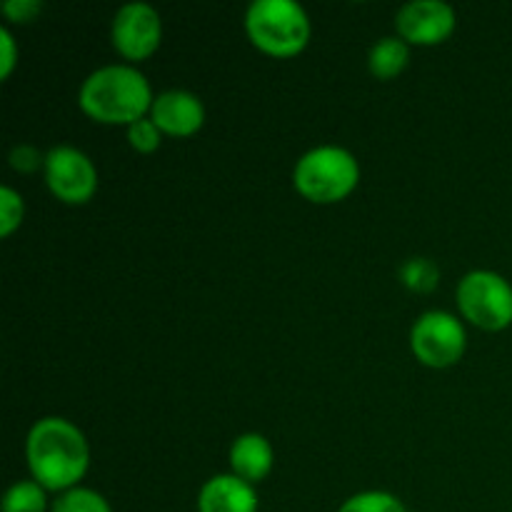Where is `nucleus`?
I'll return each instance as SVG.
<instances>
[{
  "mask_svg": "<svg viewBox=\"0 0 512 512\" xmlns=\"http://www.w3.org/2000/svg\"><path fill=\"white\" fill-rule=\"evenodd\" d=\"M43 170L50 193L65 205H85L98 190V170L93 160L73 145H55L45 155Z\"/></svg>",
  "mask_w": 512,
  "mask_h": 512,
  "instance_id": "obj_7",
  "label": "nucleus"
},
{
  "mask_svg": "<svg viewBox=\"0 0 512 512\" xmlns=\"http://www.w3.org/2000/svg\"><path fill=\"white\" fill-rule=\"evenodd\" d=\"M360 183V165L340 145H320L295 163L293 185L315 205H333L348 198Z\"/></svg>",
  "mask_w": 512,
  "mask_h": 512,
  "instance_id": "obj_3",
  "label": "nucleus"
},
{
  "mask_svg": "<svg viewBox=\"0 0 512 512\" xmlns=\"http://www.w3.org/2000/svg\"><path fill=\"white\" fill-rule=\"evenodd\" d=\"M438 280V265L428 258H410L408 263L400 268V283L408 290H413V293H430V290H435Z\"/></svg>",
  "mask_w": 512,
  "mask_h": 512,
  "instance_id": "obj_15",
  "label": "nucleus"
},
{
  "mask_svg": "<svg viewBox=\"0 0 512 512\" xmlns=\"http://www.w3.org/2000/svg\"><path fill=\"white\" fill-rule=\"evenodd\" d=\"M150 120L160 128V133L173 138H190L205 123L203 100L188 90H165L155 95Z\"/></svg>",
  "mask_w": 512,
  "mask_h": 512,
  "instance_id": "obj_10",
  "label": "nucleus"
},
{
  "mask_svg": "<svg viewBox=\"0 0 512 512\" xmlns=\"http://www.w3.org/2000/svg\"><path fill=\"white\" fill-rule=\"evenodd\" d=\"M23 215L25 205L18 190L8 188V185L0 188V235L10 238L20 228V223H23Z\"/></svg>",
  "mask_w": 512,
  "mask_h": 512,
  "instance_id": "obj_18",
  "label": "nucleus"
},
{
  "mask_svg": "<svg viewBox=\"0 0 512 512\" xmlns=\"http://www.w3.org/2000/svg\"><path fill=\"white\" fill-rule=\"evenodd\" d=\"M148 78L133 65H105L83 80L78 93L80 110L95 123L133 125L153 108Z\"/></svg>",
  "mask_w": 512,
  "mask_h": 512,
  "instance_id": "obj_2",
  "label": "nucleus"
},
{
  "mask_svg": "<svg viewBox=\"0 0 512 512\" xmlns=\"http://www.w3.org/2000/svg\"><path fill=\"white\" fill-rule=\"evenodd\" d=\"M408 60L410 48L403 38H383L370 50L368 68L378 80H393L408 68Z\"/></svg>",
  "mask_w": 512,
  "mask_h": 512,
  "instance_id": "obj_13",
  "label": "nucleus"
},
{
  "mask_svg": "<svg viewBox=\"0 0 512 512\" xmlns=\"http://www.w3.org/2000/svg\"><path fill=\"white\" fill-rule=\"evenodd\" d=\"M25 458L38 485L53 493L78 488L90 465V448L78 425L65 418H43L30 428Z\"/></svg>",
  "mask_w": 512,
  "mask_h": 512,
  "instance_id": "obj_1",
  "label": "nucleus"
},
{
  "mask_svg": "<svg viewBox=\"0 0 512 512\" xmlns=\"http://www.w3.org/2000/svg\"><path fill=\"white\" fill-rule=\"evenodd\" d=\"M273 445L260 433H245L230 445V468L245 483H263L273 470Z\"/></svg>",
  "mask_w": 512,
  "mask_h": 512,
  "instance_id": "obj_12",
  "label": "nucleus"
},
{
  "mask_svg": "<svg viewBox=\"0 0 512 512\" xmlns=\"http://www.w3.org/2000/svg\"><path fill=\"white\" fill-rule=\"evenodd\" d=\"M10 165L20 173H35L40 165H45V158L33 148V145H15L10 150Z\"/></svg>",
  "mask_w": 512,
  "mask_h": 512,
  "instance_id": "obj_20",
  "label": "nucleus"
},
{
  "mask_svg": "<svg viewBox=\"0 0 512 512\" xmlns=\"http://www.w3.org/2000/svg\"><path fill=\"white\" fill-rule=\"evenodd\" d=\"M113 48L123 55L125 60L150 58L160 48L163 40V23L153 5L148 3H128L115 13L113 30Z\"/></svg>",
  "mask_w": 512,
  "mask_h": 512,
  "instance_id": "obj_8",
  "label": "nucleus"
},
{
  "mask_svg": "<svg viewBox=\"0 0 512 512\" xmlns=\"http://www.w3.org/2000/svg\"><path fill=\"white\" fill-rule=\"evenodd\" d=\"M260 500L250 483L238 475H215L200 488L198 512H258Z\"/></svg>",
  "mask_w": 512,
  "mask_h": 512,
  "instance_id": "obj_11",
  "label": "nucleus"
},
{
  "mask_svg": "<svg viewBox=\"0 0 512 512\" xmlns=\"http://www.w3.org/2000/svg\"><path fill=\"white\" fill-rule=\"evenodd\" d=\"M15 63H18V48H15V38L8 28L0 30V78H10Z\"/></svg>",
  "mask_w": 512,
  "mask_h": 512,
  "instance_id": "obj_22",
  "label": "nucleus"
},
{
  "mask_svg": "<svg viewBox=\"0 0 512 512\" xmlns=\"http://www.w3.org/2000/svg\"><path fill=\"white\" fill-rule=\"evenodd\" d=\"M458 308L475 328L498 333L512 325V285L493 270H473L458 285Z\"/></svg>",
  "mask_w": 512,
  "mask_h": 512,
  "instance_id": "obj_5",
  "label": "nucleus"
},
{
  "mask_svg": "<svg viewBox=\"0 0 512 512\" xmlns=\"http://www.w3.org/2000/svg\"><path fill=\"white\" fill-rule=\"evenodd\" d=\"M50 512H113L108 500L90 488H73L60 493L58 500H53Z\"/></svg>",
  "mask_w": 512,
  "mask_h": 512,
  "instance_id": "obj_16",
  "label": "nucleus"
},
{
  "mask_svg": "<svg viewBox=\"0 0 512 512\" xmlns=\"http://www.w3.org/2000/svg\"><path fill=\"white\" fill-rule=\"evenodd\" d=\"M395 28L405 43H445L455 30V10L443 0H410L395 15Z\"/></svg>",
  "mask_w": 512,
  "mask_h": 512,
  "instance_id": "obj_9",
  "label": "nucleus"
},
{
  "mask_svg": "<svg viewBox=\"0 0 512 512\" xmlns=\"http://www.w3.org/2000/svg\"><path fill=\"white\" fill-rule=\"evenodd\" d=\"M160 128L150 118L135 120L133 125H128V143L130 148L138 150V153L148 155L155 153L160 148Z\"/></svg>",
  "mask_w": 512,
  "mask_h": 512,
  "instance_id": "obj_19",
  "label": "nucleus"
},
{
  "mask_svg": "<svg viewBox=\"0 0 512 512\" xmlns=\"http://www.w3.org/2000/svg\"><path fill=\"white\" fill-rule=\"evenodd\" d=\"M48 498L45 488L35 480H18L3 495V512H45Z\"/></svg>",
  "mask_w": 512,
  "mask_h": 512,
  "instance_id": "obj_14",
  "label": "nucleus"
},
{
  "mask_svg": "<svg viewBox=\"0 0 512 512\" xmlns=\"http://www.w3.org/2000/svg\"><path fill=\"white\" fill-rule=\"evenodd\" d=\"M40 10H43V3H40V0H8V3L3 5V13L8 15V20H13V23H30Z\"/></svg>",
  "mask_w": 512,
  "mask_h": 512,
  "instance_id": "obj_21",
  "label": "nucleus"
},
{
  "mask_svg": "<svg viewBox=\"0 0 512 512\" xmlns=\"http://www.w3.org/2000/svg\"><path fill=\"white\" fill-rule=\"evenodd\" d=\"M250 43L273 58H293L310 40V18L295 0H255L245 13Z\"/></svg>",
  "mask_w": 512,
  "mask_h": 512,
  "instance_id": "obj_4",
  "label": "nucleus"
},
{
  "mask_svg": "<svg viewBox=\"0 0 512 512\" xmlns=\"http://www.w3.org/2000/svg\"><path fill=\"white\" fill-rule=\"evenodd\" d=\"M338 512H408L403 500L385 490H365L340 505Z\"/></svg>",
  "mask_w": 512,
  "mask_h": 512,
  "instance_id": "obj_17",
  "label": "nucleus"
},
{
  "mask_svg": "<svg viewBox=\"0 0 512 512\" xmlns=\"http://www.w3.org/2000/svg\"><path fill=\"white\" fill-rule=\"evenodd\" d=\"M413 355L428 368H450L460 363L468 348L463 323L445 310H428L415 320L410 330Z\"/></svg>",
  "mask_w": 512,
  "mask_h": 512,
  "instance_id": "obj_6",
  "label": "nucleus"
}]
</instances>
